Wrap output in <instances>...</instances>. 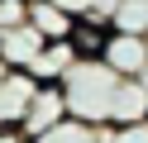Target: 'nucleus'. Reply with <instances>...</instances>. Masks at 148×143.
I'll list each match as a JSON object with an SVG mask.
<instances>
[{
	"label": "nucleus",
	"instance_id": "obj_5",
	"mask_svg": "<svg viewBox=\"0 0 148 143\" xmlns=\"http://www.w3.org/2000/svg\"><path fill=\"white\" fill-rule=\"evenodd\" d=\"M110 34H115V24H110V19H100V14H77V24H72V38H67V43L77 48L81 62H96V57H105Z\"/></svg>",
	"mask_w": 148,
	"mask_h": 143
},
{
	"label": "nucleus",
	"instance_id": "obj_3",
	"mask_svg": "<svg viewBox=\"0 0 148 143\" xmlns=\"http://www.w3.org/2000/svg\"><path fill=\"white\" fill-rule=\"evenodd\" d=\"M105 67H115L119 76H143L148 67V34H129V29H115L105 43Z\"/></svg>",
	"mask_w": 148,
	"mask_h": 143
},
{
	"label": "nucleus",
	"instance_id": "obj_13",
	"mask_svg": "<svg viewBox=\"0 0 148 143\" xmlns=\"http://www.w3.org/2000/svg\"><path fill=\"white\" fill-rule=\"evenodd\" d=\"M53 5H58V10H67V14L77 19V14H91V10H96V0H53Z\"/></svg>",
	"mask_w": 148,
	"mask_h": 143
},
{
	"label": "nucleus",
	"instance_id": "obj_6",
	"mask_svg": "<svg viewBox=\"0 0 148 143\" xmlns=\"http://www.w3.org/2000/svg\"><path fill=\"white\" fill-rule=\"evenodd\" d=\"M77 62H81L77 48H72L67 38H58V43H43V53L29 62V76H34V81H58V86H62L67 72H72Z\"/></svg>",
	"mask_w": 148,
	"mask_h": 143
},
{
	"label": "nucleus",
	"instance_id": "obj_17",
	"mask_svg": "<svg viewBox=\"0 0 148 143\" xmlns=\"http://www.w3.org/2000/svg\"><path fill=\"white\" fill-rule=\"evenodd\" d=\"M138 81H143V91H148V67H143V76H138Z\"/></svg>",
	"mask_w": 148,
	"mask_h": 143
},
{
	"label": "nucleus",
	"instance_id": "obj_15",
	"mask_svg": "<svg viewBox=\"0 0 148 143\" xmlns=\"http://www.w3.org/2000/svg\"><path fill=\"white\" fill-rule=\"evenodd\" d=\"M0 143H29V133H24V129H5V124H0Z\"/></svg>",
	"mask_w": 148,
	"mask_h": 143
},
{
	"label": "nucleus",
	"instance_id": "obj_12",
	"mask_svg": "<svg viewBox=\"0 0 148 143\" xmlns=\"http://www.w3.org/2000/svg\"><path fill=\"white\" fill-rule=\"evenodd\" d=\"M110 143H148V119L138 124H115V138Z\"/></svg>",
	"mask_w": 148,
	"mask_h": 143
},
{
	"label": "nucleus",
	"instance_id": "obj_7",
	"mask_svg": "<svg viewBox=\"0 0 148 143\" xmlns=\"http://www.w3.org/2000/svg\"><path fill=\"white\" fill-rule=\"evenodd\" d=\"M43 43H48V38H43L34 24H19V29H10V34L0 38V57L10 67H19V72H29V62L43 53Z\"/></svg>",
	"mask_w": 148,
	"mask_h": 143
},
{
	"label": "nucleus",
	"instance_id": "obj_8",
	"mask_svg": "<svg viewBox=\"0 0 148 143\" xmlns=\"http://www.w3.org/2000/svg\"><path fill=\"white\" fill-rule=\"evenodd\" d=\"M148 119V91L138 76H124L115 91V110H110V124H138Z\"/></svg>",
	"mask_w": 148,
	"mask_h": 143
},
{
	"label": "nucleus",
	"instance_id": "obj_14",
	"mask_svg": "<svg viewBox=\"0 0 148 143\" xmlns=\"http://www.w3.org/2000/svg\"><path fill=\"white\" fill-rule=\"evenodd\" d=\"M119 5H124V0H96V10H91V14H100V19H110V24H115Z\"/></svg>",
	"mask_w": 148,
	"mask_h": 143
},
{
	"label": "nucleus",
	"instance_id": "obj_9",
	"mask_svg": "<svg viewBox=\"0 0 148 143\" xmlns=\"http://www.w3.org/2000/svg\"><path fill=\"white\" fill-rule=\"evenodd\" d=\"M29 24L38 29L48 43H58V38H72V24H77V19H72L67 10H58L53 0H29Z\"/></svg>",
	"mask_w": 148,
	"mask_h": 143
},
{
	"label": "nucleus",
	"instance_id": "obj_11",
	"mask_svg": "<svg viewBox=\"0 0 148 143\" xmlns=\"http://www.w3.org/2000/svg\"><path fill=\"white\" fill-rule=\"evenodd\" d=\"M19 24H29V0H0V38Z\"/></svg>",
	"mask_w": 148,
	"mask_h": 143
},
{
	"label": "nucleus",
	"instance_id": "obj_10",
	"mask_svg": "<svg viewBox=\"0 0 148 143\" xmlns=\"http://www.w3.org/2000/svg\"><path fill=\"white\" fill-rule=\"evenodd\" d=\"M115 29H129V34H148V0H124L115 14Z\"/></svg>",
	"mask_w": 148,
	"mask_h": 143
},
{
	"label": "nucleus",
	"instance_id": "obj_16",
	"mask_svg": "<svg viewBox=\"0 0 148 143\" xmlns=\"http://www.w3.org/2000/svg\"><path fill=\"white\" fill-rule=\"evenodd\" d=\"M5 72H10V62H5V57H0V76H5Z\"/></svg>",
	"mask_w": 148,
	"mask_h": 143
},
{
	"label": "nucleus",
	"instance_id": "obj_1",
	"mask_svg": "<svg viewBox=\"0 0 148 143\" xmlns=\"http://www.w3.org/2000/svg\"><path fill=\"white\" fill-rule=\"evenodd\" d=\"M119 81H124V76H119L115 67H105L100 57H96V62H77V67L67 72V81H62L67 110L77 114V119H86V124H110Z\"/></svg>",
	"mask_w": 148,
	"mask_h": 143
},
{
	"label": "nucleus",
	"instance_id": "obj_2",
	"mask_svg": "<svg viewBox=\"0 0 148 143\" xmlns=\"http://www.w3.org/2000/svg\"><path fill=\"white\" fill-rule=\"evenodd\" d=\"M67 114H72V110H67V91H62L58 81H38V91H34L29 114H24L19 129L29 133V138H38V133H48L53 124H62Z\"/></svg>",
	"mask_w": 148,
	"mask_h": 143
},
{
	"label": "nucleus",
	"instance_id": "obj_4",
	"mask_svg": "<svg viewBox=\"0 0 148 143\" xmlns=\"http://www.w3.org/2000/svg\"><path fill=\"white\" fill-rule=\"evenodd\" d=\"M34 91H38V81H34L29 72H19V67H10V72L0 76V124H5V129H19L24 124Z\"/></svg>",
	"mask_w": 148,
	"mask_h": 143
}]
</instances>
